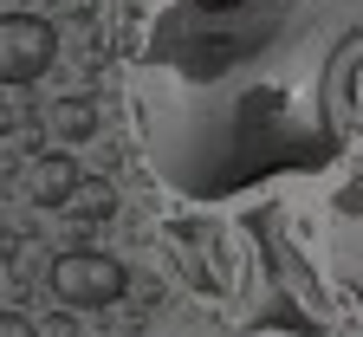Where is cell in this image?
Segmentation results:
<instances>
[{
	"instance_id": "obj_1",
	"label": "cell",
	"mask_w": 363,
	"mask_h": 337,
	"mask_svg": "<svg viewBox=\"0 0 363 337\" xmlns=\"http://www.w3.org/2000/svg\"><path fill=\"white\" fill-rule=\"evenodd\" d=\"M363 104V0H169L130 65L150 175L214 208L350 150Z\"/></svg>"
},
{
	"instance_id": "obj_2",
	"label": "cell",
	"mask_w": 363,
	"mask_h": 337,
	"mask_svg": "<svg viewBox=\"0 0 363 337\" xmlns=\"http://www.w3.org/2000/svg\"><path fill=\"white\" fill-rule=\"evenodd\" d=\"M247 240H253V272H259V292L247 299V331H279V337H318L331 324V299L318 285L311 260L292 247V227H286V208L266 201V208H247Z\"/></svg>"
},
{
	"instance_id": "obj_3",
	"label": "cell",
	"mask_w": 363,
	"mask_h": 337,
	"mask_svg": "<svg viewBox=\"0 0 363 337\" xmlns=\"http://www.w3.org/2000/svg\"><path fill=\"white\" fill-rule=\"evenodd\" d=\"M162 247L175 253V272H182V285H189L195 299H234L240 266H234V240L220 233L214 214H175V221H162Z\"/></svg>"
},
{
	"instance_id": "obj_4",
	"label": "cell",
	"mask_w": 363,
	"mask_h": 337,
	"mask_svg": "<svg viewBox=\"0 0 363 337\" xmlns=\"http://www.w3.org/2000/svg\"><path fill=\"white\" fill-rule=\"evenodd\" d=\"M45 292L59 305H72V311H111L130 292V266L104 247H65L45 266Z\"/></svg>"
},
{
	"instance_id": "obj_5",
	"label": "cell",
	"mask_w": 363,
	"mask_h": 337,
	"mask_svg": "<svg viewBox=\"0 0 363 337\" xmlns=\"http://www.w3.org/2000/svg\"><path fill=\"white\" fill-rule=\"evenodd\" d=\"M325 260H331V279L344 285V292L357 299L363 311V162L350 169V182L331 188V201H325Z\"/></svg>"
},
{
	"instance_id": "obj_6",
	"label": "cell",
	"mask_w": 363,
	"mask_h": 337,
	"mask_svg": "<svg viewBox=\"0 0 363 337\" xmlns=\"http://www.w3.org/2000/svg\"><path fill=\"white\" fill-rule=\"evenodd\" d=\"M59 65V26L45 13H0V84H39Z\"/></svg>"
},
{
	"instance_id": "obj_7",
	"label": "cell",
	"mask_w": 363,
	"mask_h": 337,
	"mask_svg": "<svg viewBox=\"0 0 363 337\" xmlns=\"http://www.w3.org/2000/svg\"><path fill=\"white\" fill-rule=\"evenodd\" d=\"M78 188H84V162H78V156H65V150H45V156H33V169H26V195H33V208H45V214H65Z\"/></svg>"
},
{
	"instance_id": "obj_8",
	"label": "cell",
	"mask_w": 363,
	"mask_h": 337,
	"mask_svg": "<svg viewBox=\"0 0 363 337\" xmlns=\"http://www.w3.org/2000/svg\"><path fill=\"white\" fill-rule=\"evenodd\" d=\"M45 123H52V136H59V143H91V136L104 130V117H98V98H84V91L59 98L52 111H45Z\"/></svg>"
},
{
	"instance_id": "obj_9",
	"label": "cell",
	"mask_w": 363,
	"mask_h": 337,
	"mask_svg": "<svg viewBox=\"0 0 363 337\" xmlns=\"http://www.w3.org/2000/svg\"><path fill=\"white\" fill-rule=\"evenodd\" d=\"M65 214H72L78 227H98V221H111V214H117V188H111V182H84L78 195H72V208H65Z\"/></svg>"
},
{
	"instance_id": "obj_10",
	"label": "cell",
	"mask_w": 363,
	"mask_h": 337,
	"mask_svg": "<svg viewBox=\"0 0 363 337\" xmlns=\"http://www.w3.org/2000/svg\"><path fill=\"white\" fill-rule=\"evenodd\" d=\"M39 337H78V311H72V305H59L52 318L39 324Z\"/></svg>"
},
{
	"instance_id": "obj_11",
	"label": "cell",
	"mask_w": 363,
	"mask_h": 337,
	"mask_svg": "<svg viewBox=\"0 0 363 337\" xmlns=\"http://www.w3.org/2000/svg\"><path fill=\"white\" fill-rule=\"evenodd\" d=\"M0 337H39V331H33L20 311H0Z\"/></svg>"
}]
</instances>
